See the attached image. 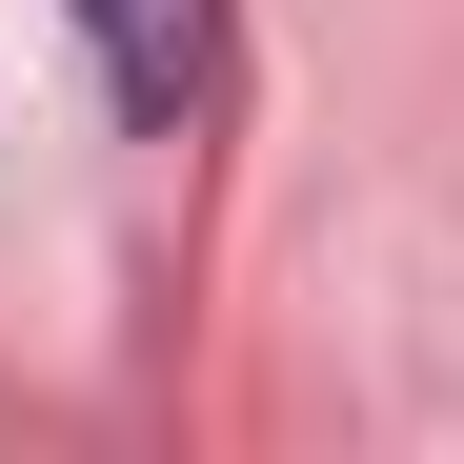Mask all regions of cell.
<instances>
[{
	"label": "cell",
	"mask_w": 464,
	"mask_h": 464,
	"mask_svg": "<svg viewBox=\"0 0 464 464\" xmlns=\"http://www.w3.org/2000/svg\"><path fill=\"white\" fill-rule=\"evenodd\" d=\"M82 41H102L121 121H202V82H222V0H82Z\"/></svg>",
	"instance_id": "cell-1"
}]
</instances>
